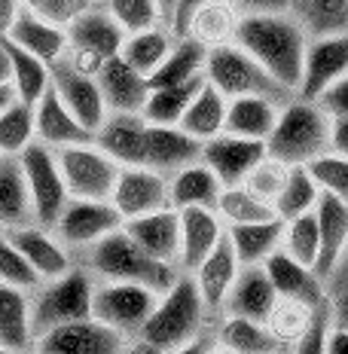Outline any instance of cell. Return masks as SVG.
Wrapping results in <instances>:
<instances>
[{"mask_svg":"<svg viewBox=\"0 0 348 354\" xmlns=\"http://www.w3.org/2000/svg\"><path fill=\"white\" fill-rule=\"evenodd\" d=\"M306 168L312 171L321 193L345 198L348 202V156L327 150V153H321V156H315Z\"/></svg>","mask_w":348,"mask_h":354,"instance_id":"obj_49","label":"cell"},{"mask_svg":"<svg viewBox=\"0 0 348 354\" xmlns=\"http://www.w3.org/2000/svg\"><path fill=\"white\" fill-rule=\"evenodd\" d=\"M34 131H37V141L53 147V150L71 147V144H83V141H95L92 131L64 107V101L55 95V88H49L34 104Z\"/></svg>","mask_w":348,"mask_h":354,"instance_id":"obj_24","label":"cell"},{"mask_svg":"<svg viewBox=\"0 0 348 354\" xmlns=\"http://www.w3.org/2000/svg\"><path fill=\"white\" fill-rule=\"evenodd\" d=\"M125 223L122 214L113 208L110 198H68L58 220L53 223V232L68 248H92L107 232L120 230Z\"/></svg>","mask_w":348,"mask_h":354,"instance_id":"obj_12","label":"cell"},{"mask_svg":"<svg viewBox=\"0 0 348 354\" xmlns=\"http://www.w3.org/2000/svg\"><path fill=\"white\" fill-rule=\"evenodd\" d=\"M55 159L71 198H110L120 177V162L107 156L95 141L58 147Z\"/></svg>","mask_w":348,"mask_h":354,"instance_id":"obj_7","label":"cell"},{"mask_svg":"<svg viewBox=\"0 0 348 354\" xmlns=\"http://www.w3.org/2000/svg\"><path fill=\"white\" fill-rule=\"evenodd\" d=\"M0 230H3V226H0Z\"/></svg>","mask_w":348,"mask_h":354,"instance_id":"obj_64","label":"cell"},{"mask_svg":"<svg viewBox=\"0 0 348 354\" xmlns=\"http://www.w3.org/2000/svg\"><path fill=\"white\" fill-rule=\"evenodd\" d=\"M324 351L327 354H348V327L330 321L327 339H324Z\"/></svg>","mask_w":348,"mask_h":354,"instance_id":"obj_56","label":"cell"},{"mask_svg":"<svg viewBox=\"0 0 348 354\" xmlns=\"http://www.w3.org/2000/svg\"><path fill=\"white\" fill-rule=\"evenodd\" d=\"M214 211L220 214L226 226H239V223H257V220H269L278 217L275 208L269 202H263L260 196H254L244 183H232V187H223L217 196V205Z\"/></svg>","mask_w":348,"mask_h":354,"instance_id":"obj_43","label":"cell"},{"mask_svg":"<svg viewBox=\"0 0 348 354\" xmlns=\"http://www.w3.org/2000/svg\"><path fill=\"white\" fill-rule=\"evenodd\" d=\"M21 3H25V10H31L43 21L68 31L89 6H95V0H21Z\"/></svg>","mask_w":348,"mask_h":354,"instance_id":"obj_51","label":"cell"},{"mask_svg":"<svg viewBox=\"0 0 348 354\" xmlns=\"http://www.w3.org/2000/svg\"><path fill=\"white\" fill-rule=\"evenodd\" d=\"M263 269L269 272L278 297L302 299V302H309V306H315V308H321V306H327L330 302L327 281L318 275V269H312V266H306L300 260H293V257H287L284 250H275V254L263 263Z\"/></svg>","mask_w":348,"mask_h":354,"instance_id":"obj_21","label":"cell"},{"mask_svg":"<svg viewBox=\"0 0 348 354\" xmlns=\"http://www.w3.org/2000/svg\"><path fill=\"white\" fill-rule=\"evenodd\" d=\"M174 3L177 0H156V6L162 10V19H165L168 28H172V19H174Z\"/></svg>","mask_w":348,"mask_h":354,"instance_id":"obj_61","label":"cell"},{"mask_svg":"<svg viewBox=\"0 0 348 354\" xmlns=\"http://www.w3.org/2000/svg\"><path fill=\"white\" fill-rule=\"evenodd\" d=\"M205 80L220 88L226 98H241V95H266L275 101H291L296 98L284 86L272 77L250 53H244L239 43H226V46L208 49L205 58Z\"/></svg>","mask_w":348,"mask_h":354,"instance_id":"obj_5","label":"cell"},{"mask_svg":"<svg viewBox=\"0 0 348 354\" xmlns=\"http://www.w3.org/2000/svg\"><path fill=\"white\" fill-rule=\"evenodd\" d=\"M321 308L309 306L302 299H293V297H278L263 321L272 339L278 342V351H300V345L306 342L309 330H312L318 315H321Z\"/></svg>","mask_w":348,"mask_h":354,"instance_id":"obj_33","label":"cell"},{"mask_svg":"<svg viewBox=\"0 0 348 354\" xmlns=\"http://www.w3.org/2000/svg\"><path fill=\"white\" fill-rule=\"evenodd\" d=\"M208 306H205L202 293L190 272H181L177 281L159 293L156 306H153L150 318L144 321L140 333L131 339L140 351H187V345L199 333H205V321H208Z\"/></svg>","mask_w":348,"mask_h":354,"instance_id":"obj_2","label":"cell"},{"mask_svg":"<svg viewBox=\"0 0 348 354\" xmlns=\"http://www.w3.org/2000/svg\"><path fill=\"white\" fill-rule=\"evenodd\" d=\"M226 239V223L214 208L181 211V272H192L220 241Z\"/></svg>","mask_w":348,"mask_h":354,"instance_id":"obj_22","label":"cell"},{"mask_svg":"<svg viewBox=\"0 0 348 354\" xmlns=\"http://www.w3.org/2000/svg\"><path fill=\"white\" fill-rule=\"evenodd\" d=\"M12 98H16V88H12V86H0V110L10 104Z\"/></svg>","mask_w":348,"mask_h":354,"instance_id":"obj_62","label":"cell"},{"mask_svg":"<svg viewBox=\"0 0 348 354\" xmlns=\"http://www.w3.org/2000/svg\"><path fill=\"white\" fill-rule=\"evenodd\" d=\"M86 260H89V272L95 278H107V281H135V284H147L156 293H165L168 287L177 281L181 269L172 263H162L156 257H150L144 248L131 239L129 232L113 230L107 232L101 241H95L92 248H86Z\"/></svg>","mask_w":348,"mask_h":354,"instance_id":"obj_3","label":"cell"},{"mask_svg":"<svg viewBox=\"0 0 348 354\" xmlns=\"http://www.w3.org/2000/svg\"><path fill=\"white\" fill-rule=\"evenodd\" d=\"M241 16H250V12H284L291 10V0H229Z\"/></svg>","mask_w":348,"mask_h":354,"instance_id":"obj_53","label":"cell"},{"mask_svg":"<svg viewBox=\"0 0 348 354\" xmlns=\"http://www.w3.org/2000/svg\"><path fill=\"white\" fill-rule=\"evenodd\" d=\"M275 299H278V290L272 284L269 272L263 266H241L232 287H229V297L220 315H239V318L266 321V315L275 306Z\"/></svg>","mask_w":348,"mask_h":354,"instance_id":"obj_23","label":"cell"},{"mask_svg":"<svg viewBox=\"0 0 348 354\" xmlns=\"http://www.w3.org/2000/svg\"><path fill=\"white\" fill-rule=\"evenodd\" d=\"M330 321L348 327V287L330 290Z\"/></svg>","mask_w":348,"mask_h":354,"instance_id":"obj_55","label":"cell"},{"mask_svg":"<svg viewBox=\"0 0 348 354\" xmlns=\"http://www.w3.org/2000/svg\"><path fill=\"white\" fill-rule=\"evenodd\" d=\"M226 104H229V98L220 88H214L208 80L202 83V88H199L196 95H192V101H190V107L183 110V116H181V129L187 131V135H192L196 141H208V138L214 135H220L223 131V125H226Z\"/></svg>","mask_w":348,"mask_h":354,"instance_id":"obj_35","label":"cell"},{"mask_svg":"<svg viewBox=\"0 0 348 354\" xmlns=\"http://www.w3.org/2000/svg\"><path fill=\"white\" fill-rule=\"evenodd\" d=\"M217 348L229 354H272L278 351V342L266 330L263 321L239 318V315H220V324L214 330Z\"/></svg>","mask_w":348,"mask_h":354,"instance_id":"obj_36","label":"cell"},{"mask_svg":"<svg viewBox=\"0 0 348 354\" xmlns=\"http://www.w3.org/2000/svg\"><path fill=\"white\" fill-rule=\"evenodd\" d=\"M330 150V113L318 101L291 98L281 104L278 122L266 138V153L284 159L287 165H309L315 156Z\"/></svg>","mask_w":348,"mask_h":354,"instance_id":"obj_4","label":"cell"},{"mask_svg":"<svg viewBox=\"0 0 348 354\" xmlns=\"http://www.w3.org/2000/svg\"><path fill=\"white\" fill-rule=\"evenodd\" d=\"M3 46L10 53V64H12V88H16V98L37 104L43 95L53 88V64H46L43 58H37L34 53L16 46L12 40L3 37Z\"/></svg>","mask_w":348,"mask_h":354,"instance_id":"obj_38","label":"cell"},{"mask_svg":"<svg viewBox=\"0 0 348 354\" xmlns=\"http://www.w3.org/2000/svg\"><path fill=\"white\" fill-rule=\"evenodd\" d=\"M318 198H321V189H318L312 171H309L306 165H293L272 208H275L281 220H293V217H300V214L315 211Z\"/></svg>","mask_w":348,"mask_h":354,"instance_id":"obj_45","label":"cell"},{"mask_svg":"<svg viewBox=\"0 0 348 354\" xmlns=\"http://www.w3.org/2000/svg\"><path fill=\"white\" fill-rule=\"evenodd\" d=\"M122 230L156 260L172 266H177V260H181V211L172 208V205L125 220Z\"/></svg>","mask_w":348,"mask_h":354,"instance_id":"obj_17","label":"cell"},{"mask_svg":"<svg viewBox=\"0 0 348 354\" xmlns=\"http://www.w3.org/2000/svg\"><path fill=\"white\" fill-rule=\"evenodd\" d=\"M330 150L348 156V116H330Z\"/></svg>","mask_w":348,"mask_h":354,"instance_id":"obj_54","label":"cell"},{"mask_svg":"<svg viewBox=\"0 0 348 354\" xmlns=\"http://www.w3.org/2000/svg\"><path fill=\"white\" fill-rule=\"evenodd\" d=\"M156 299H159V293L147 284L98 278L95 281V293H92V318L120 330L122 336L135 339L140 333V327H144V321L150 318Z\"/></svg>","mask_w":348,"mask_h":354,"instance_id":"obj_8","label":"cell"},{"mask_svg":"<svg viewBox=\"0 0 348 354\" xmlns=\"http://www.w3.org/2000/svg\"><path fill=\"white\" fill-rule=\"evenodd\" d=\"M25 223H37L25 171H21L19 159H3L0 165V226L10 232Z\"/></svg>","mask_w":348,"mask_h":354,"instance_id":"obj_37","label":"cell"},{"mask_svg":"<svg viewBox=\"0 0 348 354\" xmlns=\"http://www.w3.org/2000/svg\"><path fill=\"white\" fill-rule=\"evenodd\" d=\"M226 239L241 266H263L275 250H281L284 220L269 217V220H257V223L226 226Z\"/></svg>","mask_w":348,"mask_h":354,"instance_id":"obj_34","label":"cell"},{"mask_svg":"<svg viewBox=\"0 0 348 354\" xmlns=\"http://www.w3.org/2000/svg\"><path fill=\"white\" fill-rule=\"evenodd\" d=\"M205 58H208L205 46H199L190 37H177L168 58L150 73V88L177 86V83H190V80L205 77Z\"/></svg>","mask_w":348,"mask_h":354,"instance_id":"obj_40","label":"cell"},{"mask_svg":"<svg viewBox=\"0 0 348 354\" xmlns=\"http://www.w3.org/2000/svg\"><path fill=\"white\" fill-rule=\"evenodd\" d=\"M348 73V34H327L312 37L306 53V68L296 88V98L315 101L330 83Z\"/></svg>","mask_w":348,"mask_h":354,"instance_id":"obj_15","label":"cell"},{"mask_svg":"<svg viewBox=\"0 0 348 354\" xmlns=\"http://www.w3.org/2000/svg\"><path fill=\"white\" fill-rule=\"evenodd\" d=\"M278 113H281V101L266 98V95L229 98L223 131H232V135H239V138H250V141L266 144V138L272 135V129H275V122H278Z\"/></svg>","mask_w":348,"mask_h":354,"instance_id":"obj_31","label":"cell"},{"mask_svg":"<svg viewBox=\"0 0 348 354\" xmlns=\"http://www.w3.org/2000/svg\"><path fill=\"white\" fill-rule=\"evenodd\" d=\"M315 101L327 110L330 116H348V73L339 77L336 83H330Z\"/></svg>","mask_w":348,"mask_h":354,"instance_id":"obj_52","label":"cell"},{"mask_svg":"<svg viewBox=\"0 0 348 354\" xmlns=\"http://www.w3.org/2000/svg\"><path fill=\"white\" fill-rule=\"evenodd\" d=\"M98 86L110 113H140L150 95V80L135 71L122 55H110L98 68Z\"/></svg>","mask_w":348,"mask_h":354,"instance_id":"obj_19","label":"cell"},{"mask_svg":"<svg viewBox=\"0 0 348 354\" xmlns=\"http://www.w3.org/2000/svg\"><path fill=\"white\" fill-rule=\"evenodd\" d=\"M19 10H21V0H0V37L10 34Z\"/></svg>","mask_w":348,"mask_h":354,"instance_id":"obj_58","label":"cell"},{"mask_svg":"<svg viewBox=\"0 0 348 354\" xmlns=\"http://www.w3.org/2000/svg\"><path fill=\"white\" fill-rule=\"evenodd\" d=\"M125 40V31L113 21V16L104 6H89L73 25L68 28V62L73 68L86 73H98V68L107 62L110 55H120Z\"/></svg>","mask_w":348,"mask_h":354,"instance_id":"obj_10","label":"cell"},{"mask_svg":"<svg viewBox=\"0 0 348 354\" xmlns=\"http://www.w3.org/2000/svg\"><path fill=\"white\" fill-rule=\"evenodd\" d=\"M309 40H312V37L291 16V10L241 16L239 31H235V43H239L244 53L254 55L257 62L293 95H296V88H300L302 68H306Z\"/></svg>","mask_w":348,"mask_h":354,"instance_id":"obj_1","label":"cell"},{"mask_svg":"<svg viewBox=\"0 0 348 354\" xmlns=\"http://www.w3.org/2000/svg\"><path fill=\"white\" fill-rule=\"evenodd\" d=\"M327 281H333V290H336V287H348V248H345V254L339 257L336 269L330 272Z\"/></svg>","mask_w":348,"mask_h":354,"instance_id":"obj_59","label":"cell"},{"mask_svg":"<svg viewBox=\"0 0 348 354\" xmlns=\"http://www.w3.org/2000/svg\"><path fill=\"white\" fill-rule=\"evenodd\" d=\"M113 208L122 214V220L140 217L159 208H168V174L147 165H120V177L110 193Z\"/></svg>","mask_w":348,"mask_h":354,"instance_id":"obj_14","label":"cell"},{"mask_svg":"<svg viewBox=\"0 0 348 354\" xmlns=\"http://www.w3.org/2000/svg\"><path fill=\"white\" fill-rule=\"evenodd\" d=\"M0 86H12V64H10V53L3 46V37H0Z\"/></svg>","mask_w":348,"mask_h":354,"instance_id":"obj_60","label":"cell"},{"mask_svg":"<svg viewBox=\"0 0 348 354\" xmlns=\"http://www.w3.org/2000/svg\"><path fill=\"white\" fill-rule=\"evenodd\" d=\"M53 88L58 98L64 101V107H68L92 135L101 129V122L107 120L110 110H107L104 92H101L95 73L73 68L68 58H62V62L53 64Z\"/></svg>","mask_w":348,"mask_h":354,"instance_id":"obj_13","label":"cell"},{"mask_svg":"<svg viewBox=\"0 0 348 354\" xmlns=\"http://www.w3.org/2000/svg\"><path fill=\"white\" fill-rule=\"evenodd\" d=\"M318 235H321V257H318V275L327 281L330 272L336 269L339 257L348 248V202L336 196L321 193L315 205Z\"/></svg>","mask_w":348,"mask_h":354,"instance_id":"obj_26","label":"cell"},{"mask_svg":"<svg viewBox=\"0 0 348 354\" xmlns=\"http://www.w3.org/2000/svg\"><path fill=\"white\" fill-rule=\"evenodd\" d=\"M0 165H3V156H0Z\"/></svg>","mask_w":348,"mask_h":354,"instance_id":"obj_63","label":"cell"},{"mask_svg":"<svg viewBox=\"0 0 348 354\" xmlns=\"http://www.w3.org/2000/svg\"><path fill=\"white\" fill-rule=\"evenodd\" d=\"M174 40H177V34L172 31V28H168V25H156V28H147V31L125 34L120 55L135 71H140L147 80H150V73L156 71L162 62H165L168 53H172Z\"/></svg>","mask_w":348,"mask_h":354,"instance_id":"obj_39","label":"cell"},{"mask_svg":"<svg viewBox=\"0 0 348 354\" xmlns=\"http://www.w3.org/2000/svg\"><path fill=\"white\" fill-rule=\"evenodd\" d=\"M266 156L263 141H250V138H239L232 131H220V135L208 138L202 144V162L220 177L223 187L241 183L248 171Z\"/></svg>","mask_w":348,"mask_h":354,"instance_id":"obj_16","label":"cell"},{"mask_svg":"<svg viewBox=\"0 0 348 354\" xmlns=\"http://www.w3.org/2000/svg\"><path fill=\"white\" fill-rule=\"evenodd\" d=\"M6 40H12L16 46L34 53L46 64L62 62V58L68 55V49H71L68 31H64V28L49 25V21H43L40 16H34L31 10H25V3H21L19 16H16V21H12L10 34H6Z\"/></svg>","mask_w":348,"mask_h":354,"instance_id":"obj_30","label":"cell"},{"mask_svg":"<svg viewBox=\"0 0 348 354\" xmlns=\"http://www.w3.org/2000/svg\"><path fill=\"white\" fill-rule=\"evenodd\" d=\"M192 159H202V141L187 135L181 125L147 122V131H144V165L147 168L172 174Z\"/></svg>","mask_w":348,"mask_h":354,"instance_id":"obj_20","label":"cell"},{"mask_svg":"<svg viewBox=\"0 0 348 354\" xmlns=\"http://www.w3.org/2000/svg\"><path fill=\"white\" fill-rule=\"evenodd\" d=\"M281 250L293 260L318 269V257H321V235H318V220L315 211L300 214L293 220H284V239H281Z\"/></svg>","mask_w":348,"mask_h":354,"instance_id":"obj_46","label":"cell"},{"mask_svg":"<svg viewBox=\"0 0 348 354\" xmlns=\"http://www.w3.org/2000/svg\"><path fill=\"white\" fill-rule=\"evenodd\" d=\"M0 281L25 287V290H37L40 287V275H37L34 266L25 260V254L16 248V241L3 230H0Z\"/></svg>","mask_w":348,"mask_h":354,"instance_id":"obj_50","label":"cell"},{"mask_svg":"<svg viewBox=\"0 0 348 354\" xmlns=\"http://www.w3.org/2000/svg\"><path fill=\"white\" fill-rule=\"evenodd\" d=\"M239 269H241L239 257H235V250H232V245H229V239H223L208 257H205L202 263L196 266V269L190 272L211 315L223 312V302L229 297V287H232L235 275H239Z\"/></svg>","mask_w":348,"mask_h":354,"instance_id":"obj_25","label":"cell"},{"mask_svg":"<svg viewBox=\"0 0 348 354\" xmlns=\"http://www.w3.org/2000/svg\"><path fill=\"white\" fill-rule=\"evenodd\" d=\"M37 141L34 131V104L12 98L0 110V156L16 159L28 144Z\"/></svg>","mask_w":348,"mask_h":354,"instance_id":"obj_44","label":"cell"},{"mask_svg":"<svg viewBox=\"0 0 348 354\" xmlns=\"http://www.w3.org/2000/svg\"><path fill=\"white\" fill-rule=\"evenodd\" d=\"M205 77L190 80V83H177V86H156L147 95V104L140 110L147 122H159V125H177L183 116V110L190 107L192 95L202 88Z\"/></svg>","mask_w":348,"mask_h":354,"instance_id":"obj_42","label":"cell"},{"mask_svg":"<svg viewBox=\"0 0 348 354\" xmlns=\"http://www.w3.org/2000/svg\"><path fill=\"white\" fill-rule=\"evenodd\" d=\"M6 235L16 241V248L25 254V260L34 266V272L40 275V281H49V278H58V275H64V272L73 269L71 266V248L64 245L49 226L25 223V226H19V230H10Z\"/></svg>","mask_w":348,"mask_h":354,"instance_id":"obj_18","label":"cell"},{"mask_svg":"<svg viewBox=\"0 0 348 354\" xmlns=\"http://www.w3.org/2000/svg\"><path fill=\"white\" fill-rule=\"evenodd\" d=\"M104 10L113 16V21L122 28L125 34L147 31V28L165 25L162 10L156 0H104Z\"/></svg>","mask_w":348,"mask_h":354,"instance_id":"obj_47","label":"cell"},{"mask_svg":"<svg viewBox=\"0 0 348 354\" xmlns=\"http://www.w3.org/2000/svg\"><path fill=\"white\" fill-rule=\"evenodd\" d=\"M19 165L25 171L28 180V193H31V205H34V220L40 226H49L58 220L62 208L68 205V187H64L62 168H58L55 150L40 141L28 144L25 150L19 153Z\"/></svg>","mask_w":348,"mask_h":354,"instance_id":"obj_9","label":"cell"},{"mask_svg":"<svg viewBox=\"0 0 348 354\" xmlns=\"http://www.w3.org/2000/svg\"><path fill=\"white\" fill-rule=\"evenodd\" d=\"M223 189L220 177L205 165L202 159H192L187 165H181L177 171L168 174V202L172 208H214L217 196Z\"/></svg>","mask_w":348,"mask_h":354,"instance_id":"obj_27","label":"cell"},{"mask_svg":"<svg viewBox=\"0 0 348 354\" xmlns=\"http://www.w3.org/2000/svg\"><path fill=\"white\" fill-rule=\"evenodd\" d=\"M239 19H241V12L229 0H208V3H202L187 19L181 37H190V40H196L205 49L226 46V43H235Z\"/></svg>","mask_w":348,"mask_h":354,"instance_id":"obj_32","label":"cell"},{"mask_svg":"<svg viewBox=\"0 0 348 354\" xmlns=\"http://www.w3.org/2000/svg\"><path fill=\"white\" fill-rule=\"evenodd\" d=\"M291 168H293V165H287L284 159H278V156H272V153H266V156L248 171V177H244L241 183H244V187H248L254 196H260L263 202L275 205V198H278V193H281V187H284L287 174H291Z\"/></svg>","mask_w":348,"mask_h":354,"instance_id":"obj_48","label":"cell"},{"mask_svg":"<svg viewBox=\"0 0 348 354\" xmlns=\"http://www.w3.org/2000/svg\"><path fill=\"white\" fill-rule=\"evenodd\" d=\"M131 345L129 336L107 327L98 318H80L58 324L34 339V351L40 354H120Z\"/></svg>","mask_w":348,"mask_h":354,"instance_id":"obj_11","label":"cell"},{"mask_svg":"<svg viewBox=\"0 0 348 354\" xmlns=\"http://www.w3.org/2000/svg\"><path fill=\"white\" fill-rule=\"evenodd\" d=\"M202 3H208V0H177L174 3V19H172V31L181 37V31H183V25H187V19L192 16V12L199 10Z\"/></svg>","mask_w":348,"mask_h":354,"instance_id":"obj_57","label":"cell"},{"mask_svg":"<svg viewBox=\"0 0 348 354\" xmlns=\"http://www.w3.org/2000/svg\"><path fill=\"white\" fill-rule=\"evenodd\" d=\"M98 278L89 269H71L58 278L40 281L37 290H31V324L34 339L58 324L80 321L92 315V293Z\"/></svg>","mask_w":348,"mask_h":354,"instance_id":"obj_6","label":"cell"},{"mask_svg":"<svg viewBox=\"0 0 348 354\" xmlns=\"http://www.w3.org/2000/svg\"><path fill=\"white\" fill-rule=\"evenodd\" d=\"M291 16L309 37L348 34V0H291Z\"/></svg>","mask_w":348,"mask_h":354,"instance_id":"obj_41","label":"cell"},{"mask_svg":"<svg viewBox=\"0 0 348 354\" xmlns=\"http://www.w3.org/2000/svg\"><path fill=\"white\" fill-rule=\"evenodd\" d=\"M144 131L147 120L140 113H107L95 131V144L120 165H144Z\"/></svg>","mask_w":348,"mask_h":354,"instance_id":"obj_29","label":"cell"},{"mask_svg":"<svg viewBox=\"0 0 348 354\" xmlns=\"http://www.w3.org/2000/svg\"><path fill=\"white\" fill-rule=\"evenodd\" d=\"M34 348L31 290L0 281V351L16 354Z\"/></svg>","mask_w":348,"mask_h":354,"instance_id":"obj_28","label":"cell"}]
</instances>
